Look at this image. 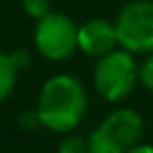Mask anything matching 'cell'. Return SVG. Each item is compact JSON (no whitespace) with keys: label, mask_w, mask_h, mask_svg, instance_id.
Listing matches in <instances>:
<instances>
[{"label":"cell","mask_w":153,"mask_h":153,"mask_svg":"<svg viewBox=\"0 0 153 153\" xmlns=\"http://www.w3.org/2000/svg\"><path fill=\"white\" fill-rule=\"evenodd\" d=\"M11 57H13V63L17 65L19 71L27 69L30 63H32V55H30L27 48H15V51H11Z\"/></svg>","instance_id":"12"},{"label":"cell","mask_w":153,"mask_h":153,"mask_svg":"<svg viewBox=\"0 0 153 153\" xmlns=\"http://www.w3.org/2000/svg\"><path fill=\"white\" fill-rule=\"evenodd\" d=\"M115 48H120V42L113 21L92 17L78 25V51L82 55L90 59H101Z\"/></svg>","instance_id":"6"},{"label":"cell","mask_w":153,"mask_h":153,"mask_svg":"<svg viewBox=\"0 0 153 153\" xmlns=\"http://www.w3.org/2000/svg\"><path fill=\"white\" fill-rule=\"evenodd\" d=\"M120 48L132 55L153 53V0H130L113 19Z\"/></svg>","instance_id":"5"},{"label":"cell","mask_w":153,"mask_h":153,"mask_svg":"<svg viewBox=\"0 0 153 153\" xmlns=\"http://www.w3.org/2000/svg\"><path fill=\"white\" fill-rule=\"evenodd\" d=\"M138 84L153 92V53L145 55V59L138 63Z\"/></svg>","instance_id":"10"},{"label":"cell","mask_w":153,"mask_h":153,"mask_svg":"<svg viewBox=\"0 0 153 153\" xmlns=\"http://www.w3.org/2000/svg\"><path fill=\"white\" fill-rule=\"evenodd\" d=\"M145 134V117L132 107H115L90 132V153H126L140 143Z\"/></svg>","instance_id":"2"},{"label":"cell","mask_w":153,"mask_h":153,"mask_svg":"<svg viewBox=\"0 0 153 153\" xmlns=\"http://www.w3.org/2000/svg\"><path fill=\"white\" fill-rule=\"evenodd\" d=\"M17 126L23 130V132H34L38 128H42V122H40V115L36 109H23L19 111L17 115Z\"/></svg>","instance_id":"11"},{"label":"cell","mask_w":153,"mask_h":153,"mask_svg":"<svg viewBox=\"0 0 153 153\" xmlns=\"http://www.w3.org/2000/svg\"><path fill=\"white\" fill-rule=\"evenodd\" d=\"M34 48L51 63L67 61L78 51V25L65 13H48L34 25Z\"/></svg>","instance_id":"4"},{"label":"cell","mask_w":153,"mask_h":153,"mask_svg":"<svg viewBox=\"0 0 153 153\" xmlns=\"http://www.w3.org/2000/svg\"><path fill=\"white\" fill-rule=\"evenodd\" d=\"M57 153H90V145H88V136L82 134H63L59 145H57Z\"/></svg>","instance_id":"8"},{"label":"cell","mask_w":153,"mask_h":153,"mask_svg":"<svg viewBox=\"0 0 153 153\" xmlns=\"http://www.w3.org/2000/svg\"><path fill=\"white\" fill-rule=\"evenodd\" d=\"M19 74L21 71L13 63L11 53L0 51V103H4L13 94V90L17 86V80H19Z\"/></svg>","instance_id":"7"},{"label":"cell","mask_w":153,"mask_h":153,"mask_svg":"<svg viewBox=\"0 0 153 153\" xmlns=\"http://www.w3.org/2000/svg\"><path fill=\"white\" fill-rule=\"evenodd\" d=\"M126 153H153V145H149V143H138V145H134L130 151H126Z\"/></svg>","instance_id":"13"},{"label":"cell","mask_w":153,"mask_h":153,"mask_svg":"<svg viewBox=\"0 0 153 153\" xmlns=\"http://www.w3.org/2000/svg\"><path fill=\"white\" fill-rule=\"evenodd\" d=\"M21 9H23L25 17H30L32 21H40L42 17L53 13L51 0H21Z\"/></svg>","instance_id":"9"},{"label":"cell","mask_w":153,"mask_h":153,"mask_svg":"<svg viewBox=\"0 0 153 153\" xmlns=\"http://www.w3.org/2000/svg\"><path fill=\"white\" fill-rule=\"evenodd\" d=\"M34 109L40 115L42 128L55 134H71L88 111L86 86L74 74H53L42 82Z\"/></svg>","instance_id":"1"},{"label":"cell","mask_w":153,"mask_h":153,"mask_svg":"<svg viewBox=\"0 0 153 153\" xmlns=\"http://www.w3.org/2000/svg\"><path fill=\"white\" fill-rule=\"evenodd\" d=\"M92 86L105 103H124L138 86V63L134 55L115 48L97 59L92 67Z\"/></svg>","instance_id":"3"}]
</instances>
